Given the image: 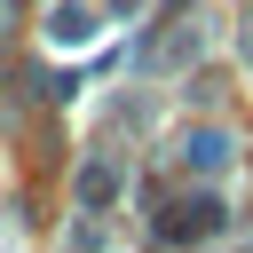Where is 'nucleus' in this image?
Listing matches in <instances>:
<instances>
[{"mask_svg":"<svg viewBox=\"0 0 253 253\" xmlns=\"http://www.w3.org/2000/svg\"><path fill=\"white\" fill-rule=\"evenodd\" d=\"M47 32H55V40H87L95 24H87V8H55V24H47Z\"/></svg>","mask_w":253,"mask_h":253,"instance_id":"nucleus-1","label":"nucleus"}]
</instances>
